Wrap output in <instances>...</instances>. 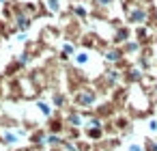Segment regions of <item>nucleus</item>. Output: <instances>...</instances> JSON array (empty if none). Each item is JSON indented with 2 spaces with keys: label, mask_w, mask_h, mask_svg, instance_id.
Segmentation results:
<instances>
[{
  "label": "nucleus",
  "mask_w": 157,
  "mask_h": 151,
  "mask_svg": "<svg viewBox=\"0 0 157 151\" xmlns=\"http://www.w3.org/2000/svg\"><path fill=\"white\" fill-rule=\"evenodd\" d=\"M78 101H80V104H84V106H90V104H95V93H88V91H86V93H82V95H80V99H78Z\"/></svg>",
  "instance_id": "f257e3e1"
},
{
  "label": "nucleus",
  "mask_w": 157,
  "mask_h": 151,
  "mask_svg": "<svg viewBox=\"0 0 157 151\" xmlns=\"http://www.w3.org/2000/svg\"><path fill=\"white\" fill-rule=\"evenodd\" d=\"M105 56H108V58H110V61H116V58H118V56H121V54H118V52H116V50H110V52H105Z\"/></svg>",
  "instance_id": "f03ea898"
},
{
  "label": "nucleus",
  "mask_w": 157,
  "mask_h": 151,
  "mask_svg": "<svg viewBox=\"0 0 157 151\" xmlns=\"http://www.w3.org/2000/svg\"><path fill=\"white\" fill-rule=\"evenodd\" d=\"M75 61H78L80 65H84V63L88 61V54H78V58H75Z\"/></svg>",
  "instance_id": "7ed1b4c3"
},
{
  "label": "nucleus",
  "mask_w": 157,
  "mask_h": 151,
  "mask_svg": "<svg viewBox=\"0 0 157 151\" xmlns=\"http://www.w3.org/2000/svg\"><path fill=\"white\" fill-rule=\"evenodd\" d=\"M148 129L151 132H157V119H151L148 121Z\"/></svg>",
  "instance_id": "20e7f679"
},
{
  "label": "nucleus",
  "mask_w": 157,
  "mask_h": 151,
  "mask_svg": "<svg viewBox=\"0 0 157 151\" xmlns=\"http://www.w3.org/2000/svg\"><path fill=\"white\" fill-rule=\"evenodd\" d=\"M129 151H144L140 145H129Z\"/></svg>",
  "instance_id": "39448f33"
},
{
  "label": "nucleus",
  "mask_w": 157,
  "mask_h": 151,
  "mask_svg": "<svg viewBox=\"0 0 157 151\" xmlns=\"http://www.w3.org/2000/svg\"><path fill=\"white\" fill-rule=\"evenodd\" d=\"M148 149L151 151H157V142H148Z\"/></svg>",
  "instance_id": "423d86ee"
}]
</instances>
